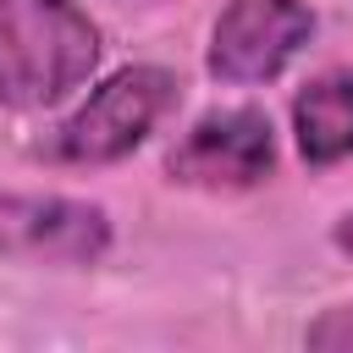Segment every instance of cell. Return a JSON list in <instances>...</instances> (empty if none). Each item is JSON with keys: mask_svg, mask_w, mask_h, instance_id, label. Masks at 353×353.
Instances as JSON below:
<instances>
[{"mask_svg": "<svg viewBox=\"0 0 353 353\" xmlns=\"http://www.w3.org/2000/svg\"><path fill=\"white\" fill-rule=\"evenodd\" d=\"M99 66V28L72 0H0V105H55Z\"/></svg>", "mask_w": 353, "mask_h": 353, "instance_id": "1", "label": "cell"}, {"mask_svg": "<svg viewBox=\"0 0 353 353\" xmlns=\"http://www.w3.org/2000/svg\"><path fill=\"white\" fill-rule=\"evenodd\" d=\"M176 99V77L160 72V66H127L116 72L110 83H99L77 116L61 127L55 149L61 160H77V165H105V160H121L132 154L149 127L165 116V105Z\"/></svg>", "mask_w": 353, "mask_h": 353, "instance_id": "2", "label": "cell"}, {"mask_svg": "<svg viewBox=\"0 0 353 353\" xmlns=\"http://www.w3.org/2000/svg\"><path fill=\"white\" fill-rule=\"evenodd\" d=\"M314 33V11L303 0H226L210 33V72L221 83H265L276 77Z\"/></svg>", "mask_w": 353, "mask_h": 353, "instance_id": "3", "label": "cell"}, {"mask_svg": "<svg viewBox=\"0 0 353 353\" xmlns=\"http://www.w3.org/2000/svg\"><path fill=\"white\" fill-rule=\"evenodd\" d=\"M110 248L99 204L61 193H0V259L33 265H94Z\"/></svg>", "mask_w": 353, "mask_h": 353, "instance_id": "4", "label": "cell"}, {"mask_svg": "<svg viewBox=\"0 0 353 353\" xmlns=\"http://www.w3.org/2000/svg\"><path fill=\"white\" fill-rule=\"evenodd\" d=\"M276 165L270 116L254 105L204 116L176 149H171V182L188 188H254Z\"/></svg>", "mask_w": 353, "mask_h": 353, "instance_id": "5", "label": "cell"}, {"mask_svg": "<svg viewBox=\"0 0 353 353\" xmlns=\"http://www.w3.org/2000/svg\"><path fill=\"white\" fill-rule=\"evenodd\" d=\"M292 132L309 165L353 154V72H320L292 99Z\"/></svg>", "mask_w": 353, "mask_h": 353, "instance_id": "6", "label": "cell"}, {"mask_svg": "<svg viewBox=\"0 0 353 353\" xmlns=\"http://www.w3.org/2000/svg\"><path fill=\"white\" fill-rule=\"evenodd\" d=\"M303 342H309V347H320V353H353V303L325 309V314L303 331Z\"/></svg>", "mask_w": 353, "mask_h": 353, "instance_id": "7", "label": "cell"}, {"mask_svg": "<svg viewBox=\"0 0 353 353\" xmlns=\"http://www.w3.org/2000/svg\"><path fill=\"white\" fill-rule=\"evenodd\" d=\"M331 237H336V248H342V254H353V215H342Z\"/></svg>", "mask_w": 353, "mask_h": 353, "instance_id": "8", "label": "cell"}]
</instances>
